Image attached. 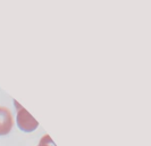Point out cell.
Wrapping results in <instances>:
<instances>
[{
    "label": "cell",
    "mask_w": 151,
    "mask_h": 146,
    "mask_svg": "<svg viewBox=\"0 0 151 146\" xmlns=\"http://www.w3.org/2000/svg\"><path fill=\"white\" fill-rule=\"evenodd\" d=\"M16 108V121H17V126L21 130L25 131V132H32L34 131L39 127V122L31 115L30 113L23 108L22 105L17 102L14 100Z\"/></svg>",
    "instance_id": "6da1fadb"
},
{
    "label": "cell",
    "mask_w": 151,
    "mask_h": 146,
    "mask_svg": "<svg viewBox=\"0 0 151 146\" xmlns=\"http://www.w3.org/2000/svg\"><path fill=\"white\" fill-rule=\"evenodd\" d=\"M14 116L7 106L0 105V136L8 135L14 127Z\"/></svg>",
    "instance_id": "7a4b0ae2"
},
{
    "label": "cell",
    "mask_w": 151,
    "mask_h": 146,
    "mask_svg": "<svg viewBox=\"0 0 151 146\" xmlns=\"http://www.w3.org/2000/svg\"><path fill=\"white\" fill-rule=\"evenodd\" d=\"M37 146H57V145L55 144V142L51 139V137L49 135H45L42 138L40 139V142H39V144Z\"/></svg>",
    "instance_id": "3957f363"
}]
</instances>
